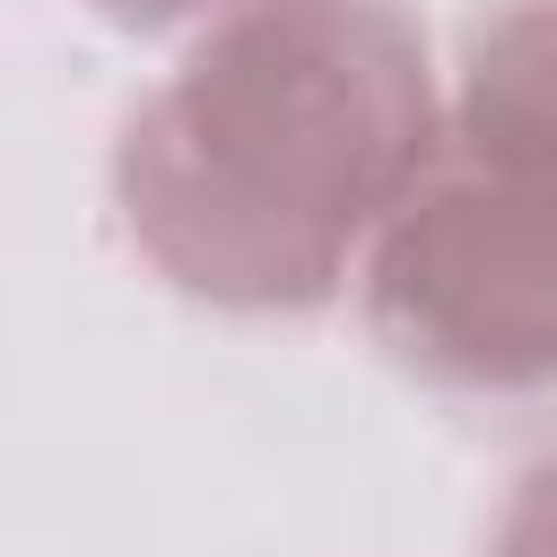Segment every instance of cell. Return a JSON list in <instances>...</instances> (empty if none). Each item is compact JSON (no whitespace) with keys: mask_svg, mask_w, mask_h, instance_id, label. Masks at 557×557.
Returning <instances> with one entry per match:
<instances>
[{"mask_svg":"<svg viewBox=\"0 0 557 557\" xmlns=\"http://www.w3.org/2000/svg\"><path fill=\"white\" fill-rule=\"evenodd\" d=\"M444 131L400 0H235L113 131L131 252L209 313H322Z\"/></svg>","mask_w":557,"mask_h":557,"instance_id":"cell-1","label":"cell"},{"mask_svg":"<svg viewBox=\"0 0 557 557\" xmlns=\"http://www.w3.org/2000/svg\"><path fill=\"white\" fill-rule=\"evenodd\" d=\"M78 9L104 17V26H122V35H191V26H209L235 0H78Z\"/></svg>","mask_w":557,"mask_h":557,"instance_id":"cell-5","label":"cell"},{"mask_svg":"<svg viewBox=\"0 0 557 557\" xmlns=\"http://www.w3.org/2000/svg\"><path fill=\"white\" fill-rule=\"evenodd\" d=\"M444 139L557 191V0H487L444 61Z\"/></svg>","mask_w":557,"mask_h":557,"instance_id":"cell-3","label":"cell"},{"mask_svg":"<svg viewBox=\"0 0 557 557\" xmlns=\"http://www.w3.org/2000/svg\"><path fill=\"white\" fill-rule=\"evenodd\" d=\"M479 557H557V444L513 470V487H505Z\"/></svg>","mask_w":557,"mask_h":557,"instance_id":"cell-4","label":"cell"},{"mask_svg":"<svg viewBox=\"0 0 557 557\" xmlns=\"http://www.w3.org/2000/svg\"><path fill=\"white\" fill-rule=\"evenodd\" d=\"M366 339L461 400L557 392V191L435 131L357 261Z\"/></svg>","mask_w":557,"mask_h":557,"instance_id":"cell-2","label":"cell"}]
</instances>
